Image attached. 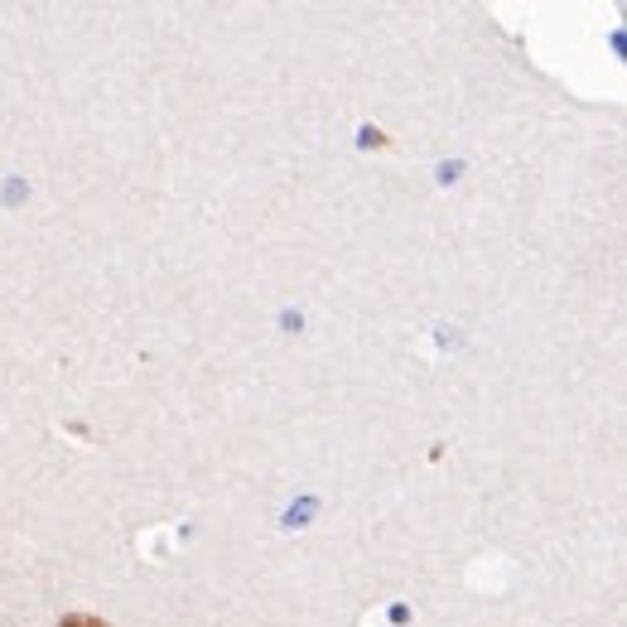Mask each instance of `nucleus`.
Segmentation results:
<instances>
[{
	"mask_svg": "<svg viewBox=\"0 0 627 627\" xmlns=\"http://www.w3.org/2000/svg\"><path fill=\"white\" fill-rule=\"evenodd\" d=\"M63 627H92V623H63Z\"/></svg>",
	"mask_w": 627,
	"mask_h": 627,
	"instance_id": "f257e3e1",
	"label": "nucleus"
}]
</instances>
